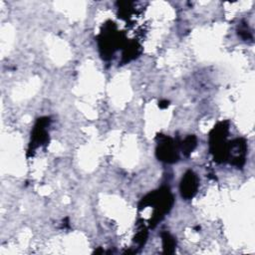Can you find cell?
<instances>
[{
  "mask_svg": "<svg viewBox=\"0 0 255 255\" xmlns=\"http://www.w3.org/2000/svg\"><path fill=\"white\" fill-rule=\"evenodd\" d=\"M172 204H173V196L169 188L161 187L160 189L150 192L146 196H144L140 200L138 207L139 209H142L149 205L153 206L154 211L149 221V225L151 227H154L155 224H157V222L162 219L164 214L170 210Z\"/></svg>",
  "mask_w": 255,
  "mask_h": 255,
  "instance_id": "6da1fadb",
  "label": "cell"
},
{
  "mask_svg": "<svg viewBox=\"0 0 255 255\" xmlns=\"http://www.w3.org/2000/svg\"><path fill=\"white\" fill-rule=\"evenodd\" d=\"M122 41L121 33L117 31L115 23H106L103 26V30L99 38V48L102 57L104 59H110L121 45Z\"/></svg>",
  "mask_w": 255,
  "mask_h": 255,
  "instance_id": "7a4b0ae2",
  "label": "cell"
},
{
  "mask_svg": "<svg viewBox=\"0 0 255 255\" xmlns=\"http://www.w3.org/2000/svg\"><path fill=\"white\" fill-rule=\"evenodd\" d=\"M158 142L156 146V156L159 160L167 163H172L178 160L177 146L174 140L168 136L160 134L157 136Z\"/></svg>",
  "mask_w": 255,
  "mask_h": 255,
  "instance_id": "3957f363",
  "label": "cell"
},
{
  "mask_svg": "<svg viewBox=\"0 0 255 255\" xmlns=\"http://www.w3.org/2000/svg\"><path fill=\"white\" fill-rule=\"evenodd\" d=\"M49 123H50L49 118H40L37 120L31 134V141L28 148V156L31 153H33L38 146L48 143L49 136H48L46 128L48 127Z\"/></svg>",
  "mask_w": 255,
  "mask_h": 255,
  "instance_id": "277c9868",
  "label": "cell"
},
{
  "mask_svg": "<svg viewBox=\"0 0 255 255\" xmlns=\"http://www.w3.org/2000/svg\"><path fill=\"white\" fill-rule=\"evenodd\" d=\"M247 145L243 138H236L227 144L226 160H229L231 164L241 167L245 163Z\"/></svg>",
  "mask_w": 255,
  "mask_h": 255,
  "instance_id": "5b68a950",
  "label": "cell"
},
{
  "mask_svg": "<svg viewBox=\"0 0 255 255\" xmlns=\"http://www.w3.org/2000/svg\"><path fill=\"white\" fill-rule=\"evenodd\" d=\"M179 188L181 196L184 199H191L196 194L198 189L197 175L192 170H187L180 181Z\"/></svg>",
  "mask_w": 255,
  "mask_h": 255,
  "instance_id": "8992f818",
  "label": "cell"
},
{
  "mask_svg": "<svg viewBox=\"0 0 255 255\" xmlns=\"http://www.w3.org/2000/svg\"><path fill=\"white\" fill-rule=\"evenodd\" d=\"M139 53V46L135 42L129 43V45L125 47L124 53H123V61L128 62L132 59H134Z\"/></svg>",
  "mask_w": 255,
  "mask_h": 255,
  "instance_id": "52a82bcc",
  "label": "cell"
},
{
  "mask_svg": "<svg viewBox=\"0 0 255 255\" xmlns=\"http://www.w3.org/2000/svg\"><path fill=\"white\" fill-rule=\"evenodd\" d=\"M196 143H197V139H196L195 135L191 134V135L186 136L185 139L180 143V148H181L183 154L185 156H188L192 152V150L195 148Z\"/></svg>",
  "mask_w": 255,
  "mask_h": 255,
  "instance_id": "ba28073f",
  "label": "cell"
},
{
  "mask_svg": "<svg viewBox=\"0 0 255 255\" xmlns=\"http://www.w3.org/2000/svg\"><path fill=\"white\" fill-rule=\"evenodd\" d=\"M161 238H162V246H163V252L170 254L173 253L175 250V246H176V242L175 239L167 232H163L161 234Z\"/></svg>",
  "mask_w": 255,
  "mask_h": 255,
  "instance_id": "9c48e42d",
  "label": "cell"
},
{
  "mask_svg": "<svg viewBox=\"0 0 255 255\" xmlns=\"http://www.w3.org/2000/svg\"><path fill=\"white\" fill-rule=\"evenodd\" d=\"M147 239V230L144 226H141L136 235L134 236V242H136L139 246H142Z\"/></svg>",
  "mask_w": 255,
  "mask_h": 255,
  "instance_id": "30bf717a",
  "label": "cell"
},
{
  "mask_svg": "<svg viewBox=\"0 0 255 255\" xmlns=\"http://www.w3.org/2000/svg\"><path fill=\"white\" fill-rule=\"evenodd\" d=\"M238 35L243 39V40H248L252 38L251 32L248 29V26L246 24H241L238 27Z\"/></svg>",
  "mask_w": 255,
  "mask_h": 255,
  "instance_id": "8fae6325",
  "label": "cell"
},
{
  "mask_svg": "<svg viewBox=\"0 0 255 255\" xmlns=\"http://www.w3.org/2000/svg\"><path fill=\"white\" fill-rule=\"evenodd\" d=\"M168 104H169V102L168 101H160L159 102V104H158V106H159V108L160 109H164V108H166L167 106H168Z\"/></svg>",
  "mask_w": 255,
  "mask_h": 255,
  "instance_id": "7c38bea8",
  "label": "cell"
}]
</instances>
